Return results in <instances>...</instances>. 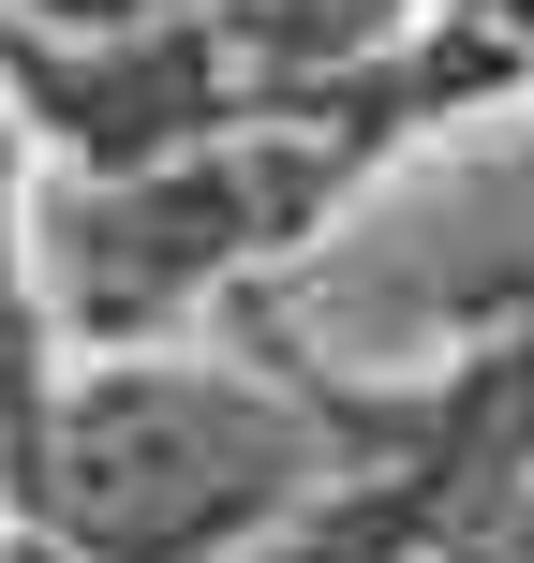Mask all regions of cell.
Instances as JSON below:
<instances>
[{
	"instance_id": "7a4b0ae2",
	"label": "cell",
	"mask_w": 534,
	"mask_h": 563,
	"mask_svg": "<svg viewBox=\"0 0 534 563\" xmlns=\"http://www.w3.org/2000/svg\"><path fill=\"white\" fill-rule=\"evenodd\" d=\"M297 341H490V327H534V148H490V164H446L431 194H386L357 238L327 223V267L312 297L253 282Z\"/></svg>"
},
{
	"instance_id": "8992f818",
	"label": "cell",
	"mask_w": 534,
	"mask_h": 563,
	"mask_svg": "<svg viewBox=\"0 0 534 563\" xmlns=\"http://www.w3.org/2000/svg\"><path fill=\"white\" fill-rule=\"evenodd\" d=\"M253 563H297V549H253Z\"/></svg>"
},
{
	"instance_id": "6da1fadb",
	"label": "cell",
	"mask_w": 534,
	"mask_h": 563,
	"mask_svg": "<svg viewBox=\"0 0 534 563\" xmlns=\"http://www.w3.org/2000/svg\"><path fill=\"white\" fill-rule=\"evenodd\" d=\"M327 475H341V430L312 386L105 341L89 371L45 386L15 475H0V519L89 563H253L327 505Z\"/></svg>"
},
{
	"instance_id": "5b68a950",
	"label": "cell",
	"mask_w": 534,
	"mask_h": 563,
	"mask_svg": "<svg viewBox=\"0 0 534 563\" xmlns=\"http://www.w3.org/2000/svg\"><path fill=\"white\" fill-rule=\"evenodd\" d=\"M0 563H89V549H59V534H30V519H0Z\"/></svg>"
},
{
	"instance_id": "3957f363",
	"label": "cell",
	"mask_w": 534,
	"mask_h": 563,
	"mask_svg": "<svg viewBox=\"0 0 534 563\" xmlns=\"http://www.w3.org/2000/svg\"><path fill=\"white\" fill-rule=\"evenodd\" d=\"M224 15V59H238V104L253 119H312L341 104L357 75H386L416 0H208Z\"/></svg>"
},
{
	"instance_id": "277c9868",
	"label": "cell",
	"mask_w": 534,
	"mask_h": 563,
	"mask_svg": "<svg viewBox=\"0 0 534 563\" xmlns=\"http://www.w3.org/2000/svg\"><path fill=\"white\" fill-rule=\"evenodd\" d=\"M460 30H490V45H505L520 75H534V0H460Z\"/></svg>"
}]
</instances>
